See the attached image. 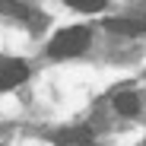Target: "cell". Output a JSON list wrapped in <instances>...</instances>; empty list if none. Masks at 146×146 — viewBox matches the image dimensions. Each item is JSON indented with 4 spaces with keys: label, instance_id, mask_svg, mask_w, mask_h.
<instances>
[{
    "label": "cell",
    "instance_id": "6da1fadb",
    "mask_svg": "<svg viewBox=\"0 0 146 146\" xmlns=\"http://www.w3.org/2000/svg\"><path fill=\"white\" fill-rule=\"evenodd\" d=\"M89 48V29L83 26H70L64 32H57L51 38V44H48V51H51L54 57H73V54H80Z\"/></svg>",
    "mask_w": 146,
    "mask_h": 146
},
{
    "label": "cell",
    "instance_id": "7a4b0ae2",
    "mask_svg": "<svg viewBox=\"0 0 146 146\" xmlns=\"http://www.w3.org/2000/svg\"><path fill=\"white\" fill-rule=\"evenodd\" d=\"M105 29L108 32H117V35H143L146 32V22L143 19H108Z\"/></svg>",
    "mask_w": 146,
    "mask_h": 146
},
{
    "label": "cell",
    "instance_id": "3957f363",
    "mask_svg": "<svg viewBox=\"0 0 146 146\" xmlns=\"http://www.w3.org/2000/svg\"><path fill=\"white\" fill-rule=\"evenodd\" d=\"M114 108H117V114H124V117L140 114V95L137 92H117L114 95Z\"/></svg>",
    "mask_w": 146,
    "mask_h": 146
},
{
    "label": "cell",
    "instance_id": "277c9868",
    "mask_svg": "<svg viewBox=\"0 0 146 146\" xmlns=\"http://www.w3.org/2000/svg\"><path fill=\"white\" fill-rule=\"evenodd\" d=\"M92 140V130L89 127H73V130H64L60 137H57V143H64V146H73V143H89Z\"/></svg>",
    "mask_w": 146,
    "mask_h": 146
},
{
    "label": "cell",
    "instance_id": "5b68a950",
    "mask_svg": "<svg viewBox=\"0 0 146 146\" xmlns=\"http://www.w3.org/2000/svg\"><path fill=\"white\" fill-rule=\"evenodd\" d=\"M67 3L73 10H83V13H95V10H102L105 7V0H67Z\"/></svg>",
    "mask_w": 146,
    "mask_h": 146
}]
</instances>
